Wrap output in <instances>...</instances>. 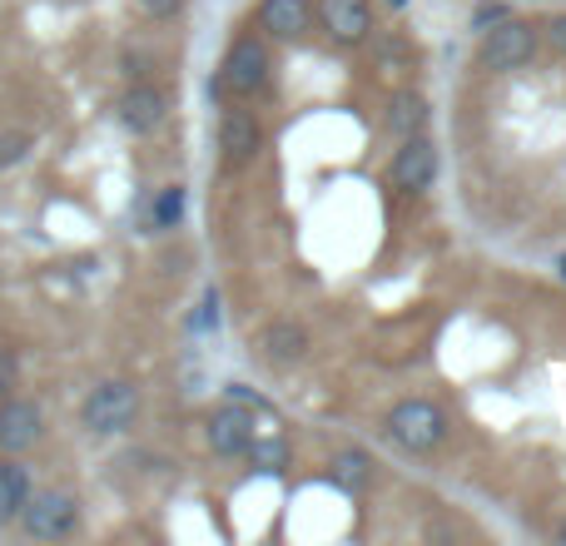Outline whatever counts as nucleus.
Segmentation results:
<instances>
[{
  "mask_svg": "<svg viewBox=\"0 0 566 546\" xmlns=\"http://www.w3.org/2000/svg\"><path fill=\"white\" fill-rule=\"evenodd\" d=\"M80 527V497L65 487H35L20 507V532L30 542H65Z\"/></svg>",
  "mask_w": 566,
  "mask_h": 546,
  "instance_id": "obj_1",
  "label": "nucleus"
},
{
  "mask_svg": "<svg viewBox=\"0 0 566 546\" xmlns=\"http://www.w3.org/2000/svg\"><path fill=\"white\" fill-rule=\"evenodd\" d=\"M135 418H139V388L125 378L99 382V388H90V398L80 402V428H85L90 438H115V432H125Z\"/></svg>",
  "mask_w": 566,
  "mask_h": 546,
  "instance_id": "obj_2",
  "label": "nucleus"
},
{
  "mask_svg": "<svg viewBox=\"0 0 566 546\" xmlns=\"http://www.w3.org/2000/svg\"><path fill=\"white\" fill-rule=\"evenodd\" d=\"M388 432H392V442H398V448L432 452L442 442V432H448V418H442L428 398H402L398 408L388 412Z\"/></svg>",
  "mask_w": 566,
  "mask_h": 546,
  "instance_id": "obj_3",
  "label": "nucleus"
},
{
  "mask_svg": "<svg viewBox=\"0 0 566 546\" xmlns=\"http://www.w3.org/2000/svg\"><path fill=\"white\" fill-rule=\"evenodd\" d=\"M219 85H224L229 95H254V90H264L269 85V50H264V40L239 35L234 45H229V55H224Z\"/></svg>",
  "mask_w": 566,
  "mask_h": 546,
  "instance_id": "obj_4",
  "label": "nucleus"
},
{
  "mask_svg": "<svg viewBox=\"0 0 566 546\" xmlns=\"http://www.w3.org/2000/svg\"><path fill=\"white\" fill-rule=\"evenodd\" d=\"M45 432V412L30 398H0V458H25Z\"/></svg>",
  "mask_w": 566,
  "mask_h": 546,
  "instance_id": "obj_5",
  "label": "nucleus"
},
{
  "mask_svg": "<svg viewBox=\"0 0 566 546\" xmlns=\"http://www.w3.org/2000/svg\"><path fill=\"white\" fill-rule=\"evenodd\" d=\"M532 55H537V30L522 25V20H497L482 35V65L488 70H517Z\"/></svg>",
  "mask_w": 566,
  "mask_h": 546,
  "instance_id": "obj_6",
  "label": "nucleus"
},
{
  "mask_svg": "<svg viewBox=\"0 0 566 546\" xmlns=\"http://www.w3.org/2000/svg\"><path fill=\"white\" fill-rule=\"evenodd\" d=\"M115 115L129 135H155L169 115V99H165V90H155V85H129L125 95H119Z\"/></svg>",
  "mask_w": 566,
  "mask_h": 546,
  "instance_id": "obj_7",
  "label": "nucleus"
},
{
  "mask_svg": "<svg viewBox=\"0 0 566 546\" xmlns=\"http://www.w3.org/2000/svg\"><path fill=\"white\" fill-rule=\"evenodd\" d=\"M209 448H214L219 458H244V452L254 448V412H249L244 402L219 408L214 418H209Z\"/></svg>",
  "mask_w": 566,
  "mask_h": 546,
  "instance_id": "obj_8",
  "label": "nucleus"
},
{
  "mask_svg": "<svg viewBox=\"0 0 566 546\" xmlns=\"http://www.w3.org/2000/svg\"><path fill=\"white\" fill-rule=\"evenodd\" d=\"M432 175H438V149H432L422 135H408V145H402L398 159H392V185L418 195V189L432 185Z\"/></svg>",
  "mask_w": 566,
  "mask_h": 546,
  "instance_id": "obj_9",
  "label": "nucleus"
},
{
  "mask_svg": "<svg viewBox=\"0 0 566 546\" xmlns=\"http://www.w3.org/2000/svg\"><path fill=\"white\" fill-rule=\"evenodd\" d=\"M259 145H264L259 119L249 109H224V119H219V149H224L229 165H249L259 155Z\"/></svg>",
  "mask_w": 566,
  "mask_h": 546,
  "instance_id": "obj_10",
  "label": "nucleus"
},
{
  "mask_svg": "<svg viewBox=\"0 0 566 546\" xmlns=\"http://www.w3.org/2000/svg\"><path fill=\"white\" fill-rule=\"evenodd\" d=\"M259 353H264V363H274V368H293V363L308 358V333H303V323L279 318L259 333Z\"/></svg>",
  "mask_w": 566,
  "mask_h": 546,
  "instance_id": "obj_11",
  "label": "nucleus"
},
{
  "mask_svg": "<svg viewBox=\"0 0 566 546\" xmlns=\"http://www.w3.org/2000/svg\"><path fill=\"white\" fill-rule=\"evenodd\" d=\"M318 15H323V30H328L333 40H343V45H358L373 25L368 0H323Z\"/></svg>",
  "mask_w": 566,
  "mask_h": 546,
  "instance_id": "obj_12",
  "label": "nucleus"
},
{
  "mask_svg": "<svg viewBox=\"0 0 566 546\" xmlns=\"http://www.w3.org/2000/svg\"><path fill=\"white\" fill-rule=\"evenodd\" d=\"M30 492H35L30 472L20 468L15 458L0 462V527H15V522H20V507L30 502Z\"/></svg>",
  "mask_w": 566,
  "mask_h": 546,
  "instance_id": "obj_13",
  "label": "nucleus"
},
{
  "mask_svg": "<svg viewBox=\"0 0 566 546\" xmlns=\"http://www.w3.org/2000/svg\"><path fill=\"white\" fill-rule=\"evenodd\" d=\"M259 25L279 40H293L308 30V0H264L259 6Z\"/></svg>",
  "mask_w": 566,
  "mask_h": 546,
  "instance_id": "obj_14",
  "label": "nucleus"
},
{
  "mask_svg": "<svg viewBox=\"0 0 566 546\" xmlns=\"http://www.w3.org/2000/svg\"><path fill=\"white\" fill-rule=\"evenodd\" d=\"M179 219H185V185H165L149 204V229L165 234V229H179Z\"/></svg>",
  "mask_w": 566,
  "mask_h": 546,
  "instance_id": "obj_15",
  "label": "nucleus"
},
{
  "mask_svg": "<svg viewBox=\"0 0 566 546\" xmlns=\"http://www.w3.org/2000/svg\"><path fill=\"white\" fill-rule=\"evenodd\" d=\"M333 482H338L343 492H363L373 482V462L363 458V452H338V458H333Z\"/></svg>",
  "mask_w": 566,
  "mask_h": 546,
  "instance_id": "obj_16",
  "label": "nucleus"
},
{
  "mask_svg": "<svg viewBox=\"0 0 566 546\" xmlns=\"http://www.w3.org/2000/svg\"><path fill=\"white\" fill-rule=\"evenodd\" d=\"M422 119H428V105H422L418 95H398V99H392V129H398L402 139L418 135Z\"/></svg>",
  "mask_w": 566,
  "mask_h": 546,
  "instance_id": "obj_17",
  "label": "nucleus"
},
{
  "mask_svg": "<svg viewBox=\"0 0 566 546\" xmlns=\"http://www.w3.org/2000/svg\"><path fill=\"white\" fill-rule=\"evenodd\" d=\"M30 149H35V135H30V129H0V169H15Z\"/></svg>",
  "mask_w": 566,
  "mask_h": 546,
  "instance_id": "obj_18",
  "label": "nucleus"
},
{
  "mask_svg": "<svg viewBox=\"0 0 566 546\" xmlns=\"http://www.w3.org/2000/svg\"><path fill=\"white\" fill-rule=\"evenodd\" d=\"M15 388H20V363L10 348H0V398H10Z\"/></svg>",
  "mask_w": 566,
  "mask_h": 546,
  "instance_id": "obj_19",
  "label": "nucleus"
},
{
  "mask_svg": "<svg viewBox=\"0 0 566 546\" xmlns=\"http://www.w3.org/2000/svg\"><path fill=\"white\" fill-rule=\"evenodd\" d=\"M249 452H254L259 468H279V462H283V442H279V438H274V442H254Z\"/></svg>",
  "mask_w": 566,
  "mask_h": 546,
  "instance_id": "obj_20",
  "label": "nucleus"
},
{
  "mask_svg": "<svg viewBox=\"0 0 566 546\" xmlns=\"http://www.w3.org/2000/svg\"><path fill=\"white\" fill-rule=\"evenodd\" d=\"M179 6H185V0H139V10H145L149 20H169V15H179Z\"/></svg>",
  "mask_w": 566,
  "mask_h": 546,
  "instance_id": "obj_21",
  "label": "nucleus"
},
{
  "mask_svg": "<svg viewBox=\"0 0 566 546\" xmlns=\"http://www.w3.org/2000/svg\"><path fill=\"white\" fill-rule=\"evenodd\" d=\"M547 35H552V45H557L562 55H566V15H557V20H552V25H547Z\"/></svg>",
  "mask_w": 566,
  "mask_h": 546,
  "instance_id": "obj_22",
  "label": "nucleus"
},
{
  "mask_svg": "<svg viewBox=\"0 0 566 546\" xmlns=\"http://www.w3.org/2000/svg\"><path fill=\"white\" fill-rule=\"evenodd\" d=\"M557 537H562V542H566V522H562V532H557Z\"/></svg>",
  "mask_w": 566,
  "mask_h": 546,
  "instance_id": "obj_23",
  "label": "nucleus"
},
{
  "mask_svg": "<svg viewBox=\"0 0 566 546\" xmlns=\"http://www.w3.org/2000/svg\"><path fill=\"white\" fill-rule=\"evenodd\" d=\"M388 6H402V0H388Z\"/></svg>",
  "mask_w": 566,
  "mask_h": 546,
  "instance_id": "obj_24",
  "label": "nucleus"
},
{
  "mask_svg": "<svg viewBox=\"0 0 566 546\" xmlns=\"http://www.w3.org/2000/svg\"><path fill=\"white\" fill-rule=\"evenodd\" d=\"M562 273H566V259H562Z\"/></svg>",
  "mask_w": 566,
  "mask_h": 546,
  "instance_id": "obj_25",
  "label": "nucleus"
}]
</instances>
